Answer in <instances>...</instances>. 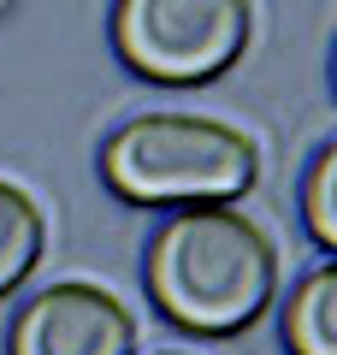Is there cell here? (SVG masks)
Here are the masks:
<instances>
[{"label":"cell","mask_w":337,"mask_h":355,"mask_svg":"<svg viewBox=\"0 0 337 355\" xmlns=\"http://www.w3.org/2000/svg\"><path fill=\"white\" fill-rule=\"evenodd\" d=\"M249 0H112V48L148 83H213L249 53Z\"/></svg>","instance_id":"obj_3"},{"label":"cell","mask_w":337,"mask_h":355,"mask_svg":"<svg viewBox=\"0 0 337 355\" xmlns=\"http://www.w3.org/2000/svg\"><path fill=\"white\" fill-rule=\"evenodd\" d=\"M101 178L112 196H125L137 207H213L254 190L261 154L225 119L142 113L107 137Z\"/></svg>","instance_id":"obj_2"},{"label":"cell","mask_w":337,"mask_h":355,"mask_svg":"<svg viewBox=\"0 0 337 355\" xmlns=\"http://www.w3.org/2000/svg\"><path fill=\"white\" fill-rule=\"evenodd\" d=\"M160 355H184V349H160Z\"/></svg>","instance_id":"obj_8"},{"label":"cell","mask_w":337,"mask_h":355,"mask_svg":"<svg viewBox=\"0 0 337 355\" xmlns=\"http://www.w3.org/2000/svg\"><path fill=\"white\" fill-rule=\"evenodd\" d=\"M42 249H48V219H42L36 196L18 190L12 178H0V296L36 272Z\"/></svg>","instance_id":"obj_6"},{"label":"cell","mask_w":337,"mask_h":355,"mask_svg":"<svg viewBox=\"0 0 337 355\" xmlns=\"http://www.w3.org/2000/svg\"><path fill=\"white\" fill-rule=\"evenodd\" d=\"M278 291V249L243 207H178L148 243V296L172 326L231 338L266 314Z\"/></svg>","instance_id":"obj_1"},{"label":"cell","mask_w":337,"mask_h":355,"mask_svg":"<svg viewBox=\"0 0 337 355\" xmlns=\"http://www.w3.org/2000/svg\"><path fill=\"white\" fill-rule=\"evenodd\" d=\"M6 355H137V320L112 291L65 279L18 308Z\"/></svg>","instance_id":"obj_4"},{"label":"cell","mask_w":337,"mask_h":355,"mask_svg":"<svg viewBox=\"0 0 337 355\" xmlns=\"http://www.w3.org/2000/svg\"><path fill=\"white\" fill-rule=\"evenodd\" d=\"M284 349L290 355H337V266L320 261L302 272L284 302Z\"/></svg>","instance_id":"obj_5"},{"label":"cell","mask_w":337,"mask_h":355,"mask_svg":"<svg viewBox=\"0 0 337 355\" xmlns=\"http://www.w3.org/2000/svg\"><path fill=\"white\" fill-rule=\"evenodd\" d=\"M331 184H337V148L325 142L313 154L308 178H302V219H308V237L320 249H337V207H331Z\"/></svg>","instance_id":"obj_7"}]
</instances>
